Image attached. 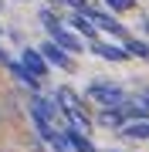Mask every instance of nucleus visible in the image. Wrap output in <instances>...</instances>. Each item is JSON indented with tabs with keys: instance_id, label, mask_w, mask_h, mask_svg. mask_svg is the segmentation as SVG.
<instances>
[{
	"instance_id": "nucleus-1",
	"label": "nucleus",
	"mask_w": 149,
	"mask_h": 152,
	"mask_svg": "<svg viewBox=\"0 0 149 152\" xmlns=\"http://www.w3.org/2000/svg\"><path fill=\"white\" fill-rule=\"evenodd\" d=\"M85 95H88L95 105H102V108L105 105H122L126 102V91H122L119 85H112V81H92L85 88Z\"/></svg>"
},
{
	"instance_id": "nucleus-2",
	"label": "nucleus",
	"mask_w": 149,
	"mask_h": 152,
	"mask_svg": "<svg viewBox=\"0 0 149 152\" xmlns=\"http://www.w3.org/2000/svg\"><path fill=\"white\" fill-rule=\"evenodd\" d=\"M37 51L44 54V61H48V64H54V68H61V71H75V61H71V54H68L65 48H58L54 41H44Z\"/></svg>"
},
{
	"instance_id": "nucleus-3",
	"label": "nucleus",
	"mask_w": 149,
	"mask_h": 152,
	"mask_svg": "<svg viewBox=\"0 0 149 152\" xmlns=\"http://www.w3.org/2000/svg\"><path fill=\"white\" fill-rule=\"evenodd\" d=\"M85 14H88V20L95 24V27H102V31L115 34V37H126V27H122V24H119L115 17H112V14H102V10H92V7H88V10H85Z\"/></svg>"
},
{
	"instance_id": "nucleus-4",
	"label": "nucleus",
	"mask_w": 149,
	"mask_h": 152,
	"mask_svg": "<svg viewBox=\"0 0 149 152\" xmlns=\"http://www.w3.org/2000/svg\"><path fill=\"white\" fill-rule=\"evenodd\" d=\"M51 41H54L58 48H65L68 54H78V51H81V37L71 34L68 27H54V31H51Z\"/></svg>"
},
{
	"instance_id": "nucleus-5",
	"label": "nucleus",
	"mask_w": 149,
	"mask_h": 152,
	"mask_svg": "<svg viewBox=\"0 0 149 152\" xmlns=\"http://www.w3.org/2000/svg\"><path fill=\"white\" fill-rule=\"evenodd\" d=\"M24 68H27V71H31L34 78H44L51 64L44 61V54H41L37 48H27V51H24Z\"/></svg>"
},
{
	"instance_id": "nucleus-6",
	"label": "nucleus",
	"mask_w": 149,
	"mask_h": 152,
	"mask_svg": "<svg viewBox=\"0 0 149 152\" xmlns=\"http://www.w3.org/2000/svg\"><path fill=\"white\" fill-rule=\"evenodd\" d=\"M61 135H65V145H71L75 152H98V149L92 145V139H88V135H81V129H71V125H68Z\"/></svg>"
},
{
	"instance_id": "nucleus-7",
	"label": "nucleus",
	"mask_w": 149,
	"mask_h": 152,
	"mask_svg": "<svg viewBox=\"0 0 149 152\" xmlns=\"http://www.w3.org/2000/svg\"><path fill=\"white\" fill-rule=\"evenodd\" d=\"M92 51L98 58H105V61H126L129 58L126 48H119V44H102V41H92Z\"/></svg>"
},
{
	"instance_id": "nucleus-8",
	"label": "nucleus",
	"mask_w": 149,
	"mask_h": 152,
	"mask_svg": "<svg viewBox=\"0 0 149 152\" xmlns=\"http://www.w3.org/2000/svg\"><path fill=\"white\" fill-rule=\"evenodd\" d=\"M98 122L105 125V129H119V125H126V112H122V105H105Z\"/></svg>"
},
{
	"instance_id": "nucleus-9",
	"label": "nucleus",
	"mask_w": 149,
	"mask_h": 152,
	"mask_svg": "<svg viewBox=\"0 0 149 152\" xmlns=\"http://www.w3.org/2000/svg\"><path fill=\"white\" fill-rule=\"evenodd\" d=\"M71 24H75V31L81 34V37H88V41H95L98 37V27L88 20V14H81V10H75V17H71Z\"/></svg>"
},
{
	"instance_id": "nucleus-10",
	"label": "nucleus",
	"mask_w": 149,
	"mask_h": 152,
	"mask_svg": "<svg viewBox=\"0 0 149 152\" xmlns=\"http://www.w3.org/2000/svg\"><path fill=\"white\" fill-rule=\"evenodd\" d=\"M31 112H34V115H44V118H51V122H54L58 105H51L48 98H34V102H31Z\"/></svg>"
},
{
	"instance_id": "nucleus-11",
	"label": "nucleus",
	"mask_w": 149,
	"mask_h": 152,
	"mask_svg": "<svg viewBox=\"0 0 149 152\" xmlns=\"http://www.w3.org/2000/svg\"><path fill=\"white\" fill-rule=\"evenodd\" d=\"M126 51H129V58H149V44L146 41H136V37H126Z\"/></svg>"
},
{
	"instance_id": "nucleus-12",
	"label": "nucleus",
	"mask_w": 149,
	"mask_h": 152,
	"mask_svg": "<svg viewBox=\"0 0 149 152\" xmlns=\"http://www.w3.org/2000/svg\"><path fill=\"white\" fill-rule=\"evenodd\" d=\"M126 135L129 139H149V122H126Z\"/></svg>"
},
{
	"instance_id": "nucleus-13",
	"label": "nucleus",
	"mask_w": 149,
	"mask_h": 152,
	"mask_svg": "<svg viewBox=\"0 0 149 152\" xmlns=\"http://www.w3.org/2000/svg\"><path fill=\"white\" fill-rule=\"evenodd\" d=\"M41 20H44V27H48V34L54 31V27H61V20H58V17L51 14V10H41Z\"/></svg>"
},
{
	"instance_id": "nucleus-14",
	"label": "nucleus",
	"mask_w": 149,
	"mask_h": 152,
	"mask_svg": "<svg viewBox=\"0 0 149 152\" xmlns=\"http://www.w3.org/2000/svg\"><path fill=\"white\" fill-rule=\"evenodd\" d=\"M105 4H109V10H132L136 0H105Z\"/></svg>"
},
{
	"instance_id": "nucleus-15",
	"label": "nucleus",
	"mask_w": 149,
	"mask_h": 152,
	"mask_svg": "<svg viewBox=\"0 0 149 152\" xmlns=\"http://www.w3.org/2000/svg\"><path fill=\"white\" fill-rule=\"evenodd\" d=\"M0 61H4V64H7V54H4V48H0Z\"/></svg>"
}]
</instances>
